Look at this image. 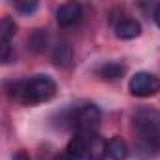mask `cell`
Segmentation results:
<instances>
[{"label": "cell", "instance_id": "1", "mask_svg": "<svg viewBox=\"0 0 160 160\" xmlns=\"http://www.w3.org/2000/svg\"><path fill=\"white\" fill-rule=\"evenodd\" d=\"M134 152L139 160H151L160 154V111L141 108L134 115Z\"/></svg>", "mask_w": 160, "mask_h": 160}, {"label": "cell", "instance_id": "2", "mask_svg": "<svg viewBox=\"0 0 160 160\" xmlns=\"http://www.w3.org/2000/svg\"><path fill=\"white\" fill-rule=\"evenodd\" d=\"M6 91L12 98L27 106H36L49 102L57 94V83L49 75H36L30 79H19V81L8 83Z\"/></svg>", "mask_w": 160, "mask_h": 160}, {"label": "cell", "instance_id": "3", "mask_svg": "<svg viewBox=\"0 0 160 160\" xmlns=\"http://www.w3.org/2000/svg\"><path fill=\"white\" fill-rule=\"evenodd\" d=\"M100 119H102L100 109L94 104H85L81 108L70 111V115L66 117V124L73 126L75 132H89V134H92L98 128Z\"/></svg>", "mask_w": 160, "mask_h": 160}, {"label": "cell", "instance_id": "4", "mask_svg": "<svg viewBox=\"0 0 160 160\" xmlns=\"http://www.w3.org/2000/svg\"><path fill=\"white\" fill-rule=\"evenodd\" d=\"M128 89L138 98L154 96L160 91V79L151 72H138L136 75H132L130 83H128Z\"/></svg>", "mask_w": 160, "mask_h": 160}, {"label": "cell", "instance_id": "5", "mask_svg": "<svg viewBox=\"0 0 160 160\" xmlns=\"http://www.w3.org/2000/svg\"><path fill=\"white\" fill-rule=\"evenodd\" d=\"M81 17H83V8H81V4H77V2L62 4L57 10V23L60 27H72V25L81 21Z\"/></svg>", "mask_w": 160, "mask_h": 160}, {"label": "cell", "instance_id": "6", "mask_svg": "<svg viewBox=\"0 0 160 160\" xmlns=\"http://www.w3.org/2000/svg\"><path fill=\"white\" fill-rule=\"evenodd\" d=\"M108 154V141L98 136L96 132L89 134V143H87V160H106Z\"/></svg>", "mask_w": 160, "mask_h": 160}, {"label": "cell", "instance_id": "7", "mask_svg": "<svg viewBox=\"0 0 160 160\" xmlns=\"http://www.w3.org/2000/svg\"><path fill=\"white\" fill-rule=\"evenodd\" d=\"M139 34H141V25L136 19H130V17L121 19L115 25V36L121 40H132V38H138Z\"/></svg>", "mask_w": 160, "mask_h": 160}, {"label": "cell", "instance_id": "8", "mask_svg": "<svg viewBox=\"0 0 160 160\" xmlns=\"http://www.w3.org/2000/svg\"><path fill=\"white\" fill-rule=\"evenodd\" d=\"M108 154H109L111 160H126L128 154H130L128 143H126L122 138H119V136L111 138V139L108 141Z\"/></svg>", "mask_w": 160, "mask_h": 160}, {"label": "cell", "instance_id": "9", "mask_svg": "<svg viewBox=\"0 0 160 160\" xmlns=\"http://www.w3.org/2000/svg\"><path fill=\"white\" fill-rule=\"evenodd\" d=\"M124 72H126V66H122L119 62H106V64H102V66L96 68V73L102 79H108V81H113V79L122 77Z\"/></svg>", "mask_w": 160, "mask_h": 160}, {"label": "cell", "instance_id": "10", "mask_svg": "<svg viewBox=\"0 0 160 160\" xmlns=\"http://www.w3.org/2000/svg\"><path fill=\"white\" fill-rule=\"evenodd\" d=\"M15 32H17V25L10 17H6L2 21V25H0V43L2 45H12V38L15 36Z\"/></svg>", "mask_w": 160, "mask_h": 160}, {"label": "cell", "instance_id": "11", "mask_svg": "<svg viewBox=\"0 0 160 160\" xmlns=\"http://www.w3.org/2000/svg\"><path fill=\"white\" fill-rule=\"evenodd\" d=\"M53 60H55L58 66H68L70 60H72V47H70L68 43H58V45L55 47Z\"/></svg>", "mask_w": 160, "mask_h": 160}, {"label": "cell", "instance_id": "12", "mask_svg": "<svg viewBox=\"0 0 160 160\" xmlns=\"http://www.w3.org/2000/svg\"><path fill=\"white\" fill-rule=\"evenodd\" d=\"M28 47L34 49V51H42V49H45V47H47V34H45L42 28H38V30L28 38Z\"/></svg>", "mask_w": 160, "mask_h": 160}, {"label": "cell", "instance_id": "13", "mask_svg": "<svg viewBox=\"0 0 160 160\" xmlns=\"http://www.w3.org/2000/svg\"><path fill=\"white\" fill-rule=\"evenodd\" d=\"M36 8H38V2H15V10L19 12V13H23V15H30L32 12H36Z\"/></svg>", "mask_w": 160, "mask_h": 160}, {"label": "cell", "instance_id": "14", "mask_svg": "<svg viewBox=\"0 0 160 160\" xmlns=\"http://www.w3.org/2000/svg\"><path fill=\"white\" fill-rule=\"evenodd\" d=\"M13 160H32L27 152H23V151H19L17 154H13Z\"/></svg>", "mask_w": 160, "mask_h": 160}, {"label": "cell", "instance_id": "15", "mask_svg": "<svg viewBox=\"0 0 160 160\" xmlns=\"http://www.w3.org/2000/svg\"><path fill=\"white\" fill-rule=\"evenodd\" d=\"M154 23H156V25L160 27V4H158V6L154 8Z\"/></svg>", "mask_w": 160, "mask_h": 160}, {"label": "cell", "instance_id": "16", "mask_svg": "<svg viewBox=\"0 0 160 160\" xmlns=\"http://www.w3.org/2000/svg\"><path fill=\"white\" fill-rule=\"evenodd\" d=\"M57 160H72V158H70V156H68L66 152H62L60 156H57Z\"/></svg>", "mask_w": 160, "mask_h": 160}]
</instances>
